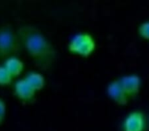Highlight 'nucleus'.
Returning a JSON list of instances; mask_svg holds the SVG:
<instances>
[{"mask_svg":"<svg viewBox=\"0 0 149 131\" xmlns=\"http://www.w3.org/2000/svg\"><path fill=\"white\" fill-rule=\"evenodd\" d=\"M14 92L15 96L20 101L27 103L33 101L37 91L23 78L15 82L14 85Z\"/></svg>","mask_w":149,"mask_h":131,"instance_id":"0eeeda50","label":"nucleus"},{"mask_svg":"<svg viewBox=\"0 0 149 131\" xmlns=\"http://www.w3.org/2000/svg\"><path fill=\"white\" fill-rule=\"evenodd\" d=\"M13 78L11 76L3 64H0V85H8L10 84Z\"/></svg>","mask_w":149,"mask_h":131,"instance_id":"9d476101","label":"nucleus"},{"mask_svg":"<svg viewBox=\"0 0 149 131\" xmlns=\"http://www.w3.org/2000/svg\"><path fill=\"white\" fill-rule=\"evenodd\" d=\"M23 49L17 33L10 26L0 27V64L11 57L17 56Z\"/></svg>","mask_w":149,"mask_h":131,"instance_id":"f03ea898","label":"nucleus"},{"mask_svg":"<svg viewBox=\"0 0 149 131\" xmlns=\"http://www.w3.org/2000/svg\"><path fill=\"white\" fill-rule=\"evenodd\" d=\"M138 33L142 39L149 40V21H145L139 25Z\"/></svg>","mask_w":149,"mask_h":131,"instance_id":"9b49d317","label":"nucleus"},{"mask_svg":"<svg viewBox=\"0 0 149 131\" xmlns=\"http://www.w3.org/2000/svg\"><path fill=\"white\" fill-rule=\"evenodd\" d=\"M119 81L129 99L137 96L142 85V81L139 76L134 73L125 75L119 78Z\"/></svg>","mask_w":149,"mask_h":131,"instance_id":"39448f33","label":"nucleus"},{"mask_svg":"<svg viewBox=\"0 0 149 131\" xmlns=\"http://www.w3.org/2000/svg\"><path fill=\"white\" fill-rule=\"evenodd\" d=\"M107 94L109 98L119 105H125L129 101V97L123 89L119 79L113 80L108 84Z\"/></svg>","mask_w":149,"mask_h":131,"instance_id":"423d86ee","label":"nucleus"},{"mask_svg":"<svg viewBox=\"0 0 149 131\" xmlns=\"http://www.w3.org/2000/svg\"><path fill=\"white\" fill-rule=\"evenodd\" d=\"M36 91L42 89L45 85V78L38 71H31L28 72L24 78Z\"/></svg>","mask_w":149,"mask_h":131,"instance_id":"1a4fd4ad","label":"nucleus"},{"mask_svg":"<svg viewBox=\"0 0 149 131\" xmlns=\"http://www.w3.org/2000/svg\"><path fill=\"white\" fill-rule=\"evenodd\" d=\"M17 35L23 49L27 51L36 65L44 71L50 70L56 58L54 47L45 36L32 25H23Z\"/></svg>","mask_w":149,"mask_h":131,"instance_id":"f257e3e1","label":"nucleus"},{"mask_svg":"<svg viewBox=\"0 0 149 131\" xmlns=\"http://www.w3.org/2000/svg\"><path fill=\"white\" fill-rule=\"evenodd\" d=\"M6 106L5 102L0 99V123H2L6 116Z\"/></svg>","mask_w":149,"mask_h":131,"instance_id":"f8f14e48","label":"nucleus"},{"mask_svg":"<svg viewBox=\"0 0 149 131\" xmlns=\"http://www.w3.org/2000/svg\"><path fill=\"white\" fill-rule=\"evenodd\" d=\"M146 116L141 111H133L127 115L123 122V131H145Z\"/></svg>","mask_w":149,"mask_h":131,"instance_id":"20e7f679","label":"nucleus"},{"mask_svg":"<svg viewBox=\"0 0 149 131\" xmlns=\"http://www.w3.org/2000/svg\"><path fill=\"white\" fill-rule=\"evenodd\" d=\"M68 49L71 54L74 55L88 58L95 52L96 41L90 33H79L70 40Z\"/></svg>","mask_w":149,"mask_h":131,"instance_id":"7ed1b4c3","label":"nucleus"},{"mask_svg":"<svg viewBox=\"0 0 149 131\" xmlns=\"http://www.w3.org/2000/svg\"><path fill=\"white\" fill-rule=\"evenodd\" d=\"M3 65L13 78L20 76L24 70V64L17 56H13L7 59Z\"/></svg>","mask_w":149,"mask_h":131,"instance_id":"6e6552de","label":"nucleus"}]
</instances>
